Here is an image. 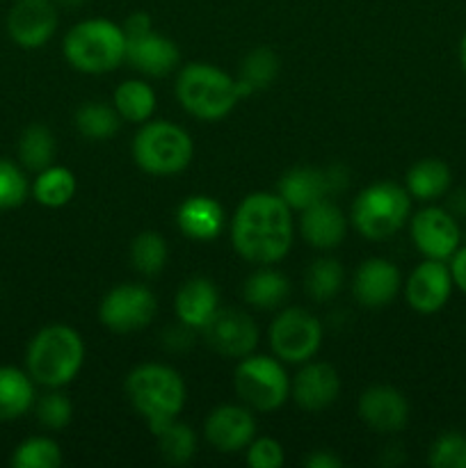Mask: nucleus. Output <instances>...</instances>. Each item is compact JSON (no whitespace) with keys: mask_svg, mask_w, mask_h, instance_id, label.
Listing matches in <instances>:
<instances>
[{"mask_svg":"<svg viewBox=\"0 0 466 468\" xmlns=\"http://www.w3.org/2000/svg\"><path fill=\"white\" fill-rule=\"evenodd\" d=\"M210 350L227 359H245L259 346V329L254 320L236 309H217L213 318L201 327Z\"/></svg>","mask_w":466,"mask_h":468,"instance_id":"obj_11","label":"nucleus"},{"mask_svg":"<svg viewBox=\"0 0 466 468\" xmlns=\"http://www.w3.org/2000/svg\"><path fill=\"white\" fill-rule=\"evenodd\" d=\"M176 99L192 117L201 122L224 119L238 101V80H233L222 69L206 62H192L181 69L176 78Z\"/></svg>","mask_w":466,"mask_h":468,"instance_id":"obj_5","label":"nucleus"},{"mask_svg":"<svg viewBox=\"0 0 466 468\" xmlns=\"http://www.w3.org/2000/svg\"><path fill=\"white\" fill-rule=\"evenodd\" d=\"M18 158L30 172H41L50 167L55 158V137L44 123H32L21 133L18 140Z\"/></svg>","mask_w":466,"mask_h":468,"instance_id":"obj_30","label":"nucleus"},{"mask_svg":"<svg viewBox=\"0 0 466 468\" xmlns=\"http://www.w3.org/2000/svg\"><path fill=\"white\" fill-rule=\"evenodd\" d=\"M59 464H62V451L58 441L48 437L26 439L12 455L14 468H58Z\"/></svg>","mask_w":466,"mask_h":468,"instance_id":"obj_35","label":"nucleus"},{"mask_svg":"<svg viewBox=\"0 0 466 468\" xmlns=\"http://www.w3.org/2000/svg\"><path fill=\"white\" fill-rule=\"evenodd\" d=\"M411 213V195L397 183L382 181L365 187L352 204V224L368 240H387L400 231Z\"/></svg>","mask_w":466,"mask_h":468,"instance_id":"obj_7","label":"nucleus"},{"mask_svg":"<svg viewBox=\"0 0 466 468\" xmlns=\"http://www.w3.org/2000/svg\"><path fill=\"white\" fill-rule=\"evenodd\" d=\"M155 439H158L160 457H163L167 464L181 466V464H187V462L195 457L196 437L195 432H192L190 425L172 420L167 428H163L158 434H155Z\"/></svg>","mask_w":466,"mask_h":468,"instance_id":"obj_32","label":"nucleus"},{"mask_svg":"<svg viewBox=\"0 0 466 468\" xmlns=\"http://www.w3.org/2000/svg\"><path fill=\"white\" fill-rule=\"evenodd\" d=\"M450 167L439 158L418 160V163L407 172V192L411 195V199H441V197L450 190Z\"/></svg>","mask_w":466,"mask_h":468,"instance_id":"obj_25","label":"nucleus"},{"mask_svg":"<svg viewBox=\"0 0 466 468\" xmlns=\"http://www.w3.org/2000/svg\"><path fill=\"white\" fill-rule=\"evenodd\" d=\"M304 464L309 468H338L341 466V460L336 455H332L329 451H315L313 455L306 457Z\"/></svg>","mask_w":466,"mask_h":468,"instance_id":"obj_42","label":"nucleus"},{"mask_svg":"<svg viewBox=\"0 0 466 468\" xmlns=\"http://www.w3.org/2000/svg\"><path fill=\"white\" fill-rule=\"evenodd\" d=\"M122 27H123V32H126V39H135V37L146 35V32L154 30V27H151V16L146 12L131 14Z\"/></svg>","mask_w":466,"mask_h":468,"instance_id":"obj_40","label":"nucleus"},{"mask_svg":"<svg viewBox=\"0 0 466 468\" xmlns=\"http://www.w3.org/2000/svg\"><path fill=\"white\" fill-rule=\"evenodd\" d=\"M452 288H455V282H452L450 265H446V261L425 259L407 279L405 297L411 309L429 315L448 304Z\"/></svg>","mask_w":466,"mask_h":468,"instance_id":"obj_13","label":"nucleus"},{"mask_svg":"<svg viewBox=\"0 0 466 468\" xmlns=\"http://www.w3.org/2000/svg\"><path fill=\"white\" fill-rule=\"evenodd\" d=\"M76 195V176L67 167H50L41 169L39 176L32 183V197L46 208H62Z\"/></svg>","mask_w":466,"mask_h":468,"instance_id":"obj_27","label":"nucleus"},{"mask_svg":"<svg viewBox=\"0 0 466 468\" xmlns=\"http://www.w3.org/2000/svg\"><path fill=\"white\" fill-rule=\"evenodd\" d=\"M176 224L183 236L192 240H213L224 229V210L210 197H190L178 206Z\"/></svg>","mask_w":466,"mask_h":468,"instance_id":"obj_23","label":"nucleus"},{"mask_svg":"<svg viewBox=\"0 0 466 468\" xmlns=\"http://www.w3.org/2000/svg\"><path fill=\"white\" fill-rule=\"evenodd\" d=\"M460 62H461V69L466 71V32L460 41Z\"/></svg>","mask_w":466,"mask_h":468,"instance_id":"obj_43","label":"nucleus"},{"mask_svg":"<svg viewBox=\"0 0 466 468\" xmlns=\"http://www.w3.org/2000/svg\"><path fill=\"white\" fill-rule=\"evenodd\" d=\"M62 5H67V7H78V5H82L85 0H59Z\"/></svg>","mask_w":466,"mask_h":468,"instance_id":"obj_44","label":"nucleus"},{"mask_svg":"<svg viewBox=\"0 0 466 468\" xmlns=\"http://www.w3.org/2000/svg\"><path fill=\"white\" fill-rule=\"evenodd\" d=\"M402 286L400 270L387 259H368L359 265L352 283L356 302L365 309H382L396 300Z\"/></svg>","mask_w":466,"mask_h":468,"instance_id":"obj_17","label":"nucleus"},{"mask_svg":"<svg viewBox=\"0 0 466 468\" xmlns=\"http://www.w3.org/2000/svg\"><path fill=\"white\" fill-rule=\"evenodd\" d=\"M85 361V343L69 324H48L39 329L27 346V373L37 384L62 388L76 379Z\"/></svg>","mask_w":466,"mask_h":468,"instance_id":"obj_3","label":"nucleus"},{"mask_svg":"<svg viewBox=\"0 0 466 468\" xmlns=\"http://www.w3.org/2000/svg\"><path fill=\"white\" fill-rule=\"evenodd\" d=\"M288 295H291V283H288V279L281 272L270 268L251 274L245 282V288H242V297H245L247 304L260 311L279 309L286 302Z\"/></svg>","mask_w":466,"mask_h":468,"instance_id":"obj_26","label":"nucleus"},{"mask_svg":"<svg viewBox=\"0 0 466 468\" xmlns=\"http://www.w3.org/2000/svg\"><path fill=\"white\" fill-rule=\"evenodd\" d=\"M206 439L219 452L247 451L256 437V420L249 407L222 405L206 419Z\"/></svg>","mask_w":466,"mask_h":468,"instance_id":"obj_16","label":"nucleus"},{"mask_svg":"<svg viewBox=\"0 0 466 468\" xmlns=\"http://www.w3.org/2000/svg\"><path fill=\"white\" fill-rule=\"evenodd\" d=\"M119 123H122V117H119L117 110L99 103V101L80 105V110L76 112V128L87 140H110V137L117 135Z\"/></svg>","mask_w":466,"mask_h":468,"instance_id":"obj_31","label":"nucleus"},{"mask_svg":"<svg viewBox=\"0 0 466 468\" xmlns=\"http://www.w3.org/2000/svg\"><path fill=\"white\" fill-rule=\"evenodd\" d=\"M155 314H158L155 295L140 283L114 286L99 306V320L114 334L140 332L154 323Z\"/></svg>","mask_w":466,"mask_h":468,"instance_id":"obj_10","label":"nucleus"},{"mask_svg":"<svg viewBox=\"0 0 466 468\" xmlns=\"http://www.w3.org/2000/svg\"><path fill=\"white\" fill-rule=\"evenodd\" d=\"M58 30L53 0H16L7 14V32L21 48H39Z\"/></svg>","mask_w":466,"mask_h":468,"instance_id":"obj_15","label":"nucleus"},{"mask_svg":"<svg viewBox=\"0 0 466 468\" xmlns=\"http://www.w3.org/2000/svg\"><path fill=\"white\" fill-rule=\"evenodd\" d=\"M429 466L466 468V437L460 432H443L429 448Z\"/></svg>","mask_w":466,"mask_h":468,"instance_id":"obj_36","label":"nucleus"},{"mask_svg":"<svg viewBox=\"0 0 466 468\" xmlns=\"http://www.w3.org/2000/svg\"><path fill=\"white\" fill-rule=\"evenodd\" d=\"M131 263L144 277H155L167 263V242L154 231H142L131 245Z\"/></svg>","mask_w":466,"mask_h":468,"instance_id":"obj_33","label":"nucleus"},{"mask_svg":"<svg viewBox=\"0 0 466 468\" xmlns=\"http://www.w3.org/2000/svg\"><path fill=\"white\" fill-rule=\"evenodd\" d=\"M279 73V58L268 46H259L245 58L238 78V91L240 96L254 94V91L265 90L272 85V80Z\"/></svg>","mask_w":466,"mask_h":468,"instance_id":"obj_28","label":"nucleus"},{"mask_svg":"<svg viewBox=\"0 0 466 468\" xmlns=\"http://www.w3.org/2000/svg\"><path fill=\"white\" fill-rule=\"evenodd\" d=\"M247 464L251 468H281L283 466V448L274 439L263 437L254 439L247 446Z\"/></svg>","mask_w":466,"mask_h":468,"instance_id":"obj_39","label":"nucleus"},{"mask_svg":"<svg viewBox=\"0 0 466 468\" xmlns=\"http://www.w3.org/2000/svg\"><path fill=\"white\" fill-rule=\"evenodd\" d=\"M126 32L108 18H87L76 23L64 37V58L76 71L101 76L126 59Z\"/></svg>","mask_w":466,"mask_h":468,"instance_id":"obj_4","label":"nucleus"},{"mask_svg":"<svg viewBox=\"0 0 466 468\" xmlns=\"http://www.w3.org/2000/svg\"><path fill=\"white\" fill-rule=\"evenodd\" d=\"M126 41V59L137 71L144 73V76H167L181 62V50H178V46L172 39H167V37L155 35L154 30Z\"/></svg>","mask_w":466,"mask_h":468,"instance_id":"obj_20","label":"nucleus"},{"mask_svg":"<svg viewBox=\"0 0 466 468\" xmlns=\"http://www.w3.org/2000/svg\"><path fill=\"white\" fill-rule=\"evenodd\" d=\"M323 343V324L300 306L281 311L270 324V346L286 364H306Z\"/></svg>","mask_w":466,"mask_h":468,"instance_id":"obj_9","label":"nucleus"},{"mask_svg":"<svg viewBox=\"0 0 466 468\" xmlns=\"http://www.w3.org/2000/svg\"><path fill=\"white\" fill-rule=\"evenodd\" d=\"M300 231L302 238L315 250H334L345 240L347 222L336 204L323 199L302 210Z\"/></svg>","mask_w":466,"mask_h":468,"instance_id":"obj_21","label":"nucleus"},{"mask_svg":"<svg viewBox=\"0 0 466 468\" xmlns=\"http://www.w3.org/2000/svg\"><path fill=\"white\" fill-rule=\"evenodd\" d=\"M231 240L238 254L249 263H279L292 245L291 208L281 197L270 192L245 197L233 215Z\"/></svg>","mask_w":466,"mask_h":468,"instance_id":"obj_1","label":"nucleus"},{"mask_svg":"<svg viewBox=\"0 0 466 468\" xmlns=\"http://www.w3.org/2000/svg\"><path fill=\"white\" fill-rule=\"evenodd\" d=\"M174 309H176L181 324H185L190 329H201L213 318L215 311L219 309L217 288H215L213 282H208L204 277L190 279L176 292Z\"/></svg>","mask_w":466,"mask_h":468,"instance_id":"obj_22","label":"nucleus"},{"mask_svg":"<svg viewBox=\"0 0 466 468\" xmlns=\"http://www.w3.org/2000/svg\"><path fill=\"white\" fill-rule=\"evenodd\" d=\"M73 405L64 393L50 391L37 400V420L46 430H62L71 423Z\"/></svg>","mask_w":466,"mask_h":468,"instance_id":"obj_38","label":"nucleus"},{"mask_svg":"<svg viewBox=\"0 0 466 468\" xmlns=\"http://www.w3.org/2000/svg\"><path fill=\"white\" fill-rule=\"evenodd\" d=\"M450 272H452V282H455V286L466 295V245L460 247V250L452 254Z\"/></svg>","mask_w":466,"mask_h":468,"instance_id":"obj_41","label":"nucleus"},{"mask_svg":"<svg viewBox=\"0 0 466 468\" xmlns=\"http://www.w3.org/2000/svg\"><path fill=\"white\" fill-rule=\"evenodd\" d=\"M359 416L375 432H400L409 419L405 396L393 387H370L359 400Z\"/></svg>","mask_w":466,"mask_h":468,"instance_id":"obj_18","label":"nucleus"},{"mask_svg":"<svg viewBox=\"0 0 466 468\" xmlns=\"http://www.w3.org/2000/svg\"><path fill=\"white\" fill-rule=\"evenodd\" d=\"M131 405L149 423L151 434L167 428L185 405V382L174 368L163 364H142L126 378Z\"/></svg>","mask_w":466,"mask_h":468,"instance_id":"obj_2","label":"nucleus"},{"mask_svg":"<svg viewBox=\"0 0 466 468\" xmlns=\"http://www.w3.org/2000/svg\"><path fill=\"white\" fill-rule=\"evenodd\" d=\"M291 391L302 410L323 411L336 402L338 393H341V378L334 366L324 364V361H313L297 373Z\"/></svg>","mask_w":466,"mask_h":468,"instance_id":"obj_19","label":"nucleus"},{"mask_svg":"<svg viewBox=\"0 0 466 468\" xmlns=\"http://www.w3.org/2000/svg\"><path fill=\"white\" fill-rule=\"evenodd\" d=\"M35 379L30 373L0 366V423L16 420L35 405Z\"/></svg>","mask_w":466,"mask_h":468,"instance_id":"obj_24","label":"nucleus"},{"mask_svg":"<svg viewBox=\"0 0 466 468\" xmlns=\"http://www.w3.org/2000/svg\"><path fill=\"white\" fill-rule=\"evenodd\" d=\"M411 240L425 259L450 261L461 247V231L448 210L429 206L411 218Z\"/></svg>","mask_w":466,"mask_h":468,"instance_id":"obj_12","label":"nucleus"},{"mask_svg":"<svg viewBox=\"0 0 466 468\" xmlns=\"http://www.w3.org/2000/svg\"><path fill=\"white\" fill-rule=\"evenodd\" d=\"M345 186V176L341 178V169H315L295 167L286 172L279 181V197L291 210H304L318 201L327 199L332 192Z\"/></svg>","mask_w":466,"mask_h":468,"instance_id":"obj_14","label":"nucleus"},{"mask_svg":"<svg viewBox=\"0 0 466 468\" xmlns=\"http://www.w3.org/2000/svg\"><path fill=\"white\" fill-rule=\"evenodd\" d=\"M233 388L249 410L274 411L288 400L291 382L277 359L263 355H247L238 364L236 375H233Z\"/></svg>","mask_w":466,"mask_h":468,"instance_id":"obj_8","label":"nucleus"},{"mask_svg":"<svg viewBox=\"0 0 466 468\" xmlns=\"http://www.w3.org/2000/svg\"><path fill=\"white\" fill-rule=\"evenodd\" d=\"M343 286V268L334 259H318L311 263L309 272L304 277V288L315 302H327L341 291Z\"/></svg>","mask_w":466,"mask_h":468,"instance_id":"obj_34","label":"nucleus"},{"mask_svg":"<svg viewBox=\"0 0 466 468\" xmlns=\"http://www.w3.org/2000/svg\"><path fill=\"white\" fill-rule=\"evenodd\" d=\"M114 110L131 123L149 122L155 110V91L142 80H126L114 90Z\"/></svg>","mask_w":466,"mask_h":468,"instance_id":"obj_29","label":"nucleus"},{"mask_svg":"<svg viewBox=\"0 0 466 468\" xmlns=\"http://www.w3.org/2000/svg\"><path fill=\"white\" fill-rule=\"evenodd\" d=\"M27 192H30V186L18 165L0 158V210H12L21 206Z\"/></svg>","mask_w":466,"mask_h":468,"instance_id":"obj_37","label":"nucleus"},{"mask_svg":"<svg viewBox=\"0 0 466 468\" xmlns=\"http://www.w3.org/2000/svg\"><path fill=\"white\" fill-rule=\"evenodd\" d=\"M195 146L192 137L172 122H144L132 140L137 167L154 176H172L190 165Z\"/></svg>","mask_w":466,"mask_h":468,"instance_id":"obj_6","label":"nucleus"}]
</instances>
